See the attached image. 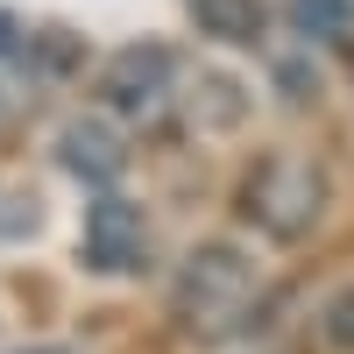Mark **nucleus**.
Returning <instances> with one entry per match:
<instances>
[{
	"instance_id": "1",
	"label": "nucleus",
	"mask_w": 354,
	"mask_h": 354,
	"mask_svg": "<svg viewBox=\"0 0 354 354\" xmlns=\"http://www.w3.org/2000/svg\"><path fill=\"white\" fill-rule=\"evenodd\" d=\"M255 305V262L234 241H198L170 277V319L198 340H220L248 319Z\"/></svg>"
},
{
	"instance_id": "2",
	"label": "nucleus",
	"mask_w": 354,
	"mask_h": 354,
	"mask_svg": "<svg viewBox=\"0 0 354 354\" xmlns=\"http://www.w3.org/2000/svg\"><path fill=\"white\" fill-rule=\"evenodd\" d=\"M234 205H241V220L262 241H305L326 220V170L312 156H298V149H270V156L248 163Z\"/></svg>"
},
{
	"instance_id": "3",
	"label": "nucleus",
	"mask_w": 354,
	"mask_h": 354,
	"mask_svg": "<svg viewBox=\"0 0 354 354\" xmlns=\"http://www.w3.org/2000/svg\"><path fill=\"white\" fill-rule=\"evenodd\" d=\"M100 113L121 128H163L185 106V57L170 43H121L93 78Z\"/></svg>"
},
{
	"instance_id": "4",
	"label": "nucleus",
	"mask_w": 354,
	"mask_h": 354,
	"mask_svg": "<svg viewBox=\"0 0 354 354\" xmlns=\"http://www.w3.org/2000/svg\"><path fill=\"white\" fill-rule=\"evenodd\" d=\"M78 255L100 277H135L149 262V220H142V205L121 198V192H93L85 198V227H78Z\"/></svg>"
},
{
	"instance_id": "5",
	"label": "nucleus",
	"mask_w": 354,
	"mask_h": 354,
	"mask_svg": "<svg viewBox=\"0 0 354 354\" xmlns=\"http://www.w3.org/2000/svg\"><path fill=\"white\" fill-rule=\"evenodd\" d=\"M57 163H64L85 192H113L121 170H128V149H121V135H113V121H71L57 135Z\"/></svg>"
},
{
	"instance_id": "6",
	"label": "nucleus",
	"mask_w": 354,
	"mask_h": 354,
	"mask_svg": "<svg viewBox=\"0 0 354 354\" xmlns=\"http://www.w3.org/2000/svg\"><path fill=\"white\" fill-rule=\"evenodd\" d=\"M198 36H213L227 50H262V36H270V8L262 0H185Z\"/></svg>"
},
{
	"instance_id": "7",
	"label": "nucleus",
	"mask_w": 354,
	"mask_h": 354,
	"mask_svg": "<svg viewBox=\"0 0 354 354\" xmlns=\"http://www.w3.org/2000/svg\"><path fill=\"white\" fill-rule=\"evenodd\" d=\"M283 15L305 43H347L354 36V0H283Z\"/></svg>"
},
{
	"instance_id": "8",
	"label": "nucleus",
	"mask_w": 354,
	"mask_h": 354,
	"mask_svg": "<svg viewBox=\"0 0 354 354\" xmlns=\"http://www.w3.org/2000/svg\"><path fill=\"white\" fill-rule=\"evenodd\" d=\"M319 333H326V347L354 354V283H347V290H333V298H326V312H319Z\"/></svg>"
},
{
	"instance_id": "9",
	"label": "nucleus",
	"mask_w": 354,
	"mask_h": 354,
	"mask_svg": "<svg viewBox=\"0 0 354 354\" xmlns=\"http://www.w3.org/2000/svg\"><path fill=\"white\" fill-rule=\"evenodd\" d=\"M15 354H78V347H64V340H36V347H15Z\"/></svg>"
},
{
	"instance_id": "10",
	"label": "nucleus",
	"mask_w": 354,
	"mask_h": 354,
	"mask_svg": "<svg viewBox=\"0 0 354 354\" xmlns=\"http://www.w3.org/2000/svg\"><path fill=\"white\" fill-rule=\"evenodd\" d=\"M8 135H15V100L0 93V142H8Z\"/></svg>"
}]
</instances>
